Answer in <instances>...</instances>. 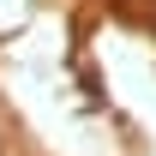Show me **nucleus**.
Here are the masks:
<instances>
[{"instance_id": "nucleus-1", "label": "nucleus", "mask_w": 156, "mask_h": 156, "mask_svg": "<svg viewBox=\"0 0 156 156\" xmlns=\"http://www.w3.org/2000/svg\"><path fill=\"white\" fill-rule=\"evenodd\" d=\"M0 138H6V126H0Z\"/></svg>"}]
</instances>
